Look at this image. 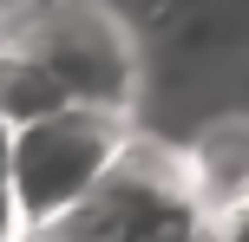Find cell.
Here are the masks:
<instances>
[{
  "instance_id": "6",
  "label": "cell",
  "mask_w": 249,
  "mask_h": 242,
  "mask_svg": "<svg viewBox=\"0 0 249 242\" xmlns=\"http://www.w3.org/2000/svg\"><path fill=\"white\" fill-rule=\"evenodd\" d=\"M20 242H46V236H20Z\"/></svg>"
},
{
  "instance_id": "3",
  "label": "cell",
  "mask_w": 249,
  "mask_h": 242,
  "mask_svg": "<svg viewBox=\"0 0 249 242\" xmlns=\"http://www.w3.org/2000/svg\"><path fill=\"white\" fill-rule=\"evenodd\" d=\"M184 170L203 223L249 203V112H216L184 138Z\"/></svg>"
},
{
  "instance_id": "5",
  "label": "cell",
  "mask_w": 249,
  "mask_h": 242,
  "mask_svg": "<svg viewBox=\"0 0 249 242\" xmlns=\"http://www.w3.org/2000/svg\"><path fill=\"white\" fill-rule=\"evenodd\" d=\"M7 138H13V125L0 118V242H20V216H13V183H7Z\"/></svg>"
},
{
  "instance_id": "4",
  "label": "cell",
  "mask_w": 249,
  "mask_h": 242,
  "mask_svg": "<svg viewBox=\"0 0 249 242\" xmlns=\"http://www.w3.org/2000/svg\"><path fill=\"white\" fill-rule=\"evenodd\" d=\"M59 105H72L66 85H59L26 46L0 39V118H7V125H33V118L59 112Z\"/></svg>"
},
{
  "instance_id": "1",
  "label": "cell",
  "mask_w": 249,
  "mask_h": 242,
  "mask_svg": "<svg viewBox=\"0 0 249 242\" xmlns=\"http://www.w3.org/2000/svg\"><path fill=\"white\" fill-rule=\"evenodd\" d=\"M131 131H138L131 112H105V105H59L33 125H13L7 183H13L20 236L53 229L72 203H86L99 177L118 164V151L131 144Z\"/></svg>"
},
{
  "instance_id": "2",
  "label": "cell",
  "mask_w": 249,
  "mask_h": 242,
  "mask_svg": "<svg viewBox=\"0 0 249 242\" xmlns=\"http://www.w3.org/2000/svg\"><path fill=\"white\" fill-rule=\"evenodd\" d=\"M0 39L26 46L72 105L131 112L138 105V39L112 0H13L0 13Z\"/></svg>"
}]
</instances>
